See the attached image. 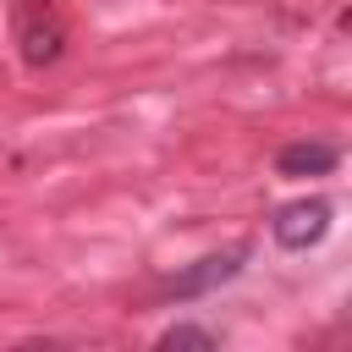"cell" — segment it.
<instances>
[{"mask_svg": "<svg viewBox=\"0 0 352 352\" xmlns=\"http://www.w3.org/2000/svg\"><path fill=\"white\" fill-rule=\"evenodd\" d=\"M11 38H16V55L33 72L55 66L60 50H66V11H60V0H11Z\"/></svg>", "mask_w": 352, "mask_h": 352, "instance_id": "obj_1", "label": "cell"}, {"mask_svg": "<svg viewBox=\"0 0 352 352\" xmlns=\"http://www.w3.org/2000/svg\"><path fill=\"white\" fill-rule=\"evenodd\" d=\"M324 231H330V204H324V198H297V204L275 209V242L292 248V253L314 248Z\"/></svg>", "mask_w": 352, "mask_h": 352, "instance_id": "obj_2", "label": "cell"}, {"mask_svg": "<svg viewBox=\"0 0 352 352\" xmlns=\"http://www.w3.org/2000/svg\"><path fill=\"white\" fill-rule=\"evenodd\" d=\"M242 258H248V248H242V242H236V248H226V253H209V258H198L192 270L170 275V280H165V292H170V297H198V292H209V286L231 280V275L242 270Z\"/></svg>", "mask_w": 352, "mask_h": 352, "instance_id": "obj_3", "label": "cell"}, {"mask_svg": "<svg viewBox=\"0 0 352 352\" xmlns=\"http://www.w3.org/2000/svg\"><path fill=\"white\" fill-rule=\"evenodd\" d=\"M275 165H280V176H324L336 165V148L330 143H286L275 154Z\"/></svg>", "mask_w": 352, "mask_h": 352, "instance_id": "obj_4", "label": "cell"}, {"mask_svg": "<svg viewBox=\"0 0 352 352\" xmlns=\"http://www.w3.org/2000/svg\"><path fill=\"white\" fill-rule=\"evenodd\" d=\"M160 346H214V336L198 330V324H170V330L160 336Z\"/></svg>", "mask_w": 352, "mask_h": 352, "instance_id": "obj_5", "label": "cell"}]
</instances>
